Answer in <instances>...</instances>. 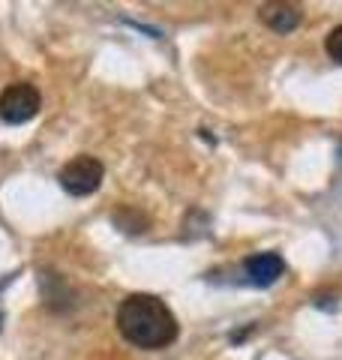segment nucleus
<instances>
[{"instance_id": "1", "label": "nucleus", "mask_w": 342, "mask_h": 360, "mask_svg": "<svg viewBox=\"0 0 342 360\" xmlns=\"http://www.w3.org/2000/svg\"><path fill=\"white\" fill-rule=\"evenodd\" d=\"M118 330L144 352H159L177 340V319L156 295H129L118 307Z\"/></svg>"}, {"instance_id": "2", "label": "nucleus", "mask_w": 342, "mask_h": 360, "mask_svg": "<svg viewBox=\"0 0 342 360\" xmlns=\"http://www.w3.org/2000/svg\"><path fill=\"white\" fill-rule=\"evenodd\" d=\"M102 177H106V168H102L99 160H94V156H75V160H70L63 168H61V186L66 189L70 195H90L96 193Z\"/></svg>"}, {"instance_id": "3", "label": "nucleus", "mask_w": 342, "mask_h": 360, "mask_svg": "<svg viewBox=\"0 0 342 360\" xmlns=\"http://www.w3.org/2000/svg\"><path fill=\"white\" fill-rule=\"evenodd\" d=\"M42 96L30 82H15L0 94V117L6 123H27L39 111Z\"/></svg>"}, {"instance_id": "4", "label": "nucleus", "mask_w": 342, "mask_h": 360, "mask_svg": "<svg viewBox=\"0 0 342 360\" xmlns=\"http://www.w3.org/2000/svg\"><path fill=\"white\" fill-rule=\"evenodd\" d=\"M246 267V276H249V283L253 285H273L277 279L282 276V270H285V264H282V258L277 255V252H258V255H253L249 262L243 264Z\"/></svg>"}, {"instance_id": "5", "label": "nucleus", "mask_w": 342, "mask_h": 360, "mask_svg": "<svg viewBox=\"0 0 342 360\" xmlns=\"http://www.w3.org/2000/svg\"><path fill=\"white\" fill-rule=\"evenodd\" d=\"M261 21L277 33H291L300 25V9L291 4H267L261 6Z\"/></svg>"}, {"instance_id": "6", "label": "nucleus", "mask_w": 342, "mask_h": 360, "mask_svg": "<svg viewBox=\"0 0 342 360\" xmlns=\"http://www.w3.org/2000/svg\"><path fill=\"white\" fill-rule=\"evenodd\" d=\"M324 49H327V54H330V60H336V63L342 66V25L327 33Z\"/></svg>"}, {"instance_id": "7", "label": "nucleus", "mask_w": 342, "mask_h": 360, "mask_svg": "<svg viewBox=\"0 0 342 360\" xmlns=\"http://www.w3.org/2000/svg\"><path fill=\"white\" fill-rule=\"evenodd\" d=\"M0 321H4V315H0Z\"/></svg>"}]
</instances>
